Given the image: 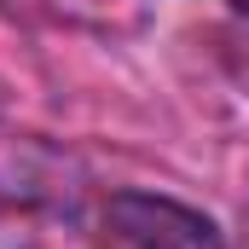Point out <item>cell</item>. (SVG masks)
I'll use <instances>...</instances> for the list:
<instances>
[{"label": "cell", "instance_id": "3957f363", "mask_svg": "<svg viewBox=\"0 0 249 249\" xmlns=\"http://www.w3.org/2000/svg\"><path fill=\"white\" fill-rule=\"evenodd\" d=\"M232 12H244V18H249V0H232Z\"/></svg>", "mask_w": 249, "mask_h": 249}, {"label": "cell", "instance_id": "6da1fadb", "mask_svg": "<svg viewBox=\"0 0 249 249\" xmlns=\"http://www.w3.org/2000/svg\"><path fill=\"white\" fill-rule=\"evenodd\" d=\"M105 226L122 249H226L220 226L203 209L162 191H110Z\"/></svg>", "mask_w": 249, "mask_h": 249}, {"label": "cell", "instance_id": "7a4b0ae2", "mask_svg": "<svg viewBox=\"0 0 249 249\" xmlns=\"http://www.w3.org/2000/svg\"><path fill=\"white\" fill-rule=\"evenodd\" d=\"M75 197V162L35 133L0 127V209H58Z\"/></svg>", "mask_w": 249, "mask_h": 249}]
</instances>
